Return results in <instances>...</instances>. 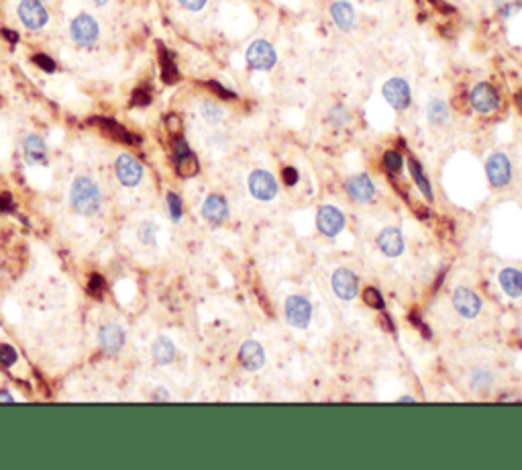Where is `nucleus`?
Wrapping results in <instances>:
<instances>
[{
    "mask_svg": "<svg viewBox=\"0 0 522 470\" xmlns=\"http://www.w3.org/2000/svg\"><path fill=\"white\" fill-rule=\"evenodd\" d=\"M100 201H103L100 189L92 178H88V176L76 178V182L72 186V205L78 213L94 215L100 209Z\"/></svg>",
    "mask_w": 522,
    "mask_h": 470,
    "instance_id": "obj_1",
    "label": "nucleus"
},
{
    "mask_svg": "<svg viewBox=\"0 0 522 470\" xmlns=\"http://www.w3.org/2000/svg\"><path fill=\"white\" fill-rule=\"evenodd\" d=\"M278 62V56H275V49H273L272 43L263 42V39H257L249 45L247 49V64L253 70H272Z\"/></svg>",
    "mask_w": 522,
    "mask_h": 470,
    "instance_id": "obj_2",
    "label": "nucleus"
},
{
    "mask_svg": "<svg viewBox=\"0 0 522 470\" xmlns=\"http://www.w3.org/2000/svg\"><path fill=\"white\" fill-rule=\"evenodd\" d=\"M98 33H100L98 23L94 21L90 15H80L72 23V37L78 45H84V47L94 45L98 39Z\"/></svg>",
    "mask_w": 522,
    "mask_h": 470,
    "instance_id": "obj_3",
    "label": "nucleus"
},
{
    "mask_svg": "<svg viewBox=\"0 0 522 470\" xmlns=\"http://www.w3.org/2000/svg\"><path fill=\"white\" fill-rule=\"evenodd\" d=\"M249 191L259 201H272L278 194V182L270 172L255 170L249 176Z\"/></svg>",
    "mask_w": 522,
    "mask_h": 470,
    "instance_id": "obj_4",
    "label": "nucleus"
},
{
    "mask_svg": "<svg viewBox=\"0 0 522 470\" xmlns=\"http://www.w3.org/2000/svg\"><path fill=\"white\" fill-rule=\"evenodd\" d=\"M284 313H286V321L294 325V327H306L311 315H313V307L311 303L304 299V297H290L286 300V307H284Z\"/></svg>",
    "mask_w": 522,
    "mask_h": 470,
    "instance_id": "obj_5",
    "label": "nucleus"
},
{
    "mask_svg": "<svg viewBox=\"0 0 522 470\" xmlns=\"http://www.w3.org/2000/svg\"><path fill=\"white\" fill-rule=\"evenodd\" d=\"M485 170H488V178H490L492 186H496V189H502L510 182L512 168H510V160L504 153H494L488 160Z\"/></svg>",
    "mask_w": 522,
    "mask_h": 470,
    "instance_id": "obj_6",
    "label": "nucleus"
},
{
    "mask_svg": "<svg viewBox=\"0 0 522 470\" xmlns=\"http://www.w3.org/2000/svg\"><path fill=\"white\" fill-rule=\"evenodd\" d=\"M19 19L27 29H41L47 23V11L39 0H22L19 4Z\"/></svg>",
    "mask_w": 522,
    "mask_h": 470,
    "instance_id": "obj_7",
    "label": "nucleus"
},
{
    "mask_svg": "<svg viewBox=\"0 0 522 470\" xmlns=\"http://www.w3.org/2000/svg\"><path fill=\"white\" fill-rule=\"evenodd\" d=\"M384 99L398 110H404L410 105V86L402 78H392L384 84Z\"/></svg>",
    "mask_w": 522,
    "mask_h": 470,
    "instance_id": "obj_8",
    "label": "nucleus"
},
{
    "mask_svg": "<svg viewBox=\"0 0 522 470\" xmlns=\"http://www.w3.org/2000/svg\"><path fill=\"white\" fill-rule=\"evenodd\" d=\"M471 105L480 113H492L500 105V94L488 82H481L471 90Z\"/></svg>",
    "mask_w": 522,
    "mask_h": 470,
    "instance_id": "obj_9",
    "label": "nucleus"
},
{
    "mask_svg": "<svg viewBox=\"0 0 522 470\" xmlns=\"http://www.w3.org/2000/svg\"><path fill=\"white\" fill-rule=\"evenodd\" d=\"M316 225L327 237H334V235L341 234V229L345 227V217L337 207L327 205L316 215Z\"/></svg>",
    "mask_w": 522,
    "mask_h": 470,
    "instance_id": "obj_10",
    "label": "nucleus"
},
{
    "mask_svg": "<svg viewBox=\"0 0 522 470\" xmlns=\"http://www.w3.org/2000/svg\"><path fill=\"white\" fill-rule=\"evenodd\" d=\"M115 170H117L119 180H121L125 186H135V184H139V180H141V176H143L141 164H139L133 155H126V153L119 155Z\"/></svg>",
    "mask_w": 522,
    "mask_h": 470,
    "instance_id": "obj_11",
    "label": "nucleus"
},
{
    "mask_svg": "<svg viewBox=\"0 0 522 470\" xmlns=\"http://www.w3.org/2000/svg\"><path fill=\"white\" fill-rule=\"evenodd\" d=\"M333 291L337 297L343 300H351L357 297V277L347 270V268H339L333 274Z\"/></svg>",
    "mask_w": 522,
    "mask_h": 470,
    "instance_id": "obj_12",
    "label": "nucleus"
},
{
    "mask_svg": "<svg viewBox=\"0 0 522 470\" xmlns=\"http://www.w3.org/2000/svg\"><path fill=\"white\" fill-rule=\"evenodd\" d=\"M453 305H455L457 313L463 315V317H467V319L476 317L481 311L480 297L469 288H457L455 295H453Z\"/></svg>",
    "mask_w": 522,
    "mask_h": 470,
    "instance_id": "obj_13",
    "label": "nucleus"
},
{
    "mask_svg": "<svg viewBox=\"0 0 522 470\" xmlns=\"http://www.w3.org/2000/svg\"><path fill=\"white\" fill-rule=\"evenodd\" d=\"M331 17H333L334 25H337L341 31H351V29L355 27L357 13L355 8H353V4L347 2V0L333 2V6H331Z\"/></svg>",
    "mask_w": 522,
    "mask_h": 470,
    "instance_id": "obj_14",
    "label": "nucleus"
},
{
    "mask_svg": "<svg viewBox=\"0 0 522 470\" xmlns=\"http://www.w3.org/2000/svg\"><path fill=\"white\" fill-rule=\"evenodd\" d=\"M347 193L359 203H367V201L374 198L376 189H374V182L365 174H357V176H351L347 180Z\"/></svg>",
    "mask_w": 522,
    "mask_h": 470,
    "instance_id": "obj_15",
    "label": "nucleus"
},
{
    "mask_svg": "<svg viewBox=\"0 0 522 470\" xmlns=\"http://www.w3.org/2000/svg\"><path fill=\"white\" fill-rule=\"evenodd\" d=\"M377 246L379 250L390 258L400 256L404 252V239H402V234L394 229V227H388L384 229L381 234L377 235Z\"/></svg>",
    "mask_w": 522,
    "mask_h": 470,
    "instance_id": "obj_16",
    "label": "nucleus"
},
{
    "mask_svg": "<svg viewBox=\"0 0 522 470\" xmlns=\"http://www.w3.org/2000/svg\"><path fill=\"white\" fill-rule=\"evenodd\" d=\"M202 215H204V219H207L209 223L218 225V223H223V221L227 219V215H229V205H227V201H225L223 196L212 194V196H209V198L204 201Z\"/></svg>",
    "mask_w": 522,
    "mask_h": 470,
    "instance_id": "obj_17",
    "label": "nucleus"
},
{
    "mask_svg": "<svg viewBox=\"0 0 522 470\" xmlns=\"http://www.w3.org/2000/svg\"><path fill=\"white\" fill-rule=\"evenodd\" d=\"M96 123H98V127L103 129V133L108 135L110 139H115V141H121L125 146H137L139 144V139L131 131H126L123 125H119L112 119H96Z\"/></svg>",
    "mask_w": 522,
    "mask_h": 470,
    "instance_id": "obj_18",
    "label": "nucleus"
},
{
    "mask_svg": "<svg viewBox=\"0 0 522 470\" xmlns=\"http://www.w3.org/2000/svg\"><path fill=\"white\" fill-rule=\"evenodd\" d=\"M98 340H100V345L106 354H117L125 343V334L119 325H106V327H103Z\"/></svg>",
    "mask_w": 522,
    "mask_h": 470,
    "instance_id": "obj_19",
    "label": "nucleus"
},
{
    "mask_svg": "<svg viewBox=\"0 0 522 470\" xmlns=\"http://www.w3.org/2000/svg\"><path fill=\"white\" fill-rule=\"evenodd\" d=\"M241 362L247 370H259L263 362H266V354H263V348L257 342H247L241 348V354H239Z\"/></svg>",
    "mask_w": 522,
    "mask_h": 470,
    "instance_id": "obj_20",
    "label": "nucleus"
},
{
    "mask_svg": "<svg viewBox=\"0 0 522 470\" xmlns=\"http://www.w3.org/2000/svg\"><path fill=\"white\" fill-rule=\"evenodd\" d=\"M502 288L506 291L508 297H522V272L516 268H506L500 274Z\"/></svg>",
    "mask_w": 522,
    "mask_h": 470,
    "instance_id": "obj_21",
    "label": "nucleus"
},
{
    "mask_svg": "<svg viewBox=\"0 0 522 470\" xmlns=\"http://www.w3.org/2000/svg\"><path fill=\"white\" fill-rule=\"evenodd\" d=\"M25 155H27L29 164H45L47 162V148H45L41 137L29 135L25 139Z\"/></svg>",
    "mask_w": 522,
    "mask_h": 470,
    "instance_id": "obj_22",
    "label": "nucleus"
},
{
    "mask_svg": "<svg viewBox=\"0 0 522 470\" xmlns=\"http://www.w3.org/2000/svg\"><path fill=\"white\" fill-rule=\"evenodd\" d=\"M159 65H162V78L166 84H176L178 78H180V72H178V65L174 62L171 53L167 51L164 45H159Z\"/></svg>",
    "mask_w": 522,
    "mask_h": 470,
    "instance_id": "obj_23",
    "label": "nucleus"
},
{
    "mask_svg": "<svg viewBox=\"0 0 522 470\" xmlns=\"http://www.w3.org/2000/svg\"><path fill=\"white\" fill-rule=\"evenodd\" d=\"M178 160V174L182 176V178H192V176H196L198 170H200V164H198V158L188 151V153H184V155H180V158H176Z\"/></svg>",
    "mask_w": 522,
    "mask_h": 470,
    "instance_id": "obj_24",
    "label": "nucleus"
},
{
    "mask_svg": "<svg viewBox=\"0 0 522 470\" xmlns=\"http://www.w3.org/2000/svg\"><path fill=\"white\" fill-rule=\"evenodd\" d=\"M174 354H176L174 343L169 342L167 338H159L153 345V358H155L157 364H169L174 360Z\"/></svg>",
    "mask_w": 522,
    "mask_h": 470,
    "instance_id": "obj_25",
    "label": "nucleus"
},
{
    "mask_svg": "<svg viewBox=\"0 0 522 470\" xmlns=\"http://www.w3.org/2000/svg\"><path fill=\"white\" fill-rule=\"evenodd\" d=\"M447 119H449V108H447V105L441 99H433L429 103V121L433 125H443Z\"/></svg>",
    "mask_w": 522,
    "mask_h": 470,
    "instance_id": "obj_26",
    "label": "nucleus"
},
{
    "mask_svg": "<svg viewBox=\"0 0 522 470\" xmlns=\"http://www.w3.org/2000/svg\"><path fill=\"white\" fill-rule=\"evenodd\" d=\"M410 172H412V178H415L417 186L420 189V193L431 201V198H433V189H431V184H429V180H426V176H424V172H422V166L418 164L415 158L410 160Z\"/></svg>",
    "mask_w": 522,
    "mask_h": 470,
    "instance_id": "obj_27",
    "label": "nucleus"
},
{
    "mask_svg": "<svg viewBox=\"0 0 522 470\" xmlns=\"http://www.w3.org/2000/svg\"><path fill=\"white\" fill-rule=\"evenodd\" d=\"M88 295L94 297V299H103L105 295V278L100 274H92L90 282H88Z\"/></svg>",
    "mask_w": 522,
    "mask_h": 470,
    "instance_id": "obj_28",
    "label": "nucleus"
},
{
    "mask_svg": "<svg viewBox=\"0 0 522 470\" xmlns=\"http://www.w3.org/2000/svg\"><path fill=\"white\" fill-rule=\"evenodd\" d=\"M521 0H496V8H498L502 17H512L514 13L521 11Z\"/></svg>",
    "mask_w": 522,
    "mask_h": 470,
    "instance_id": "obj_29",
    "label": "nucleus"
},
{
    "mask_svg": "<svg viewBox=\"0 0 522 470\" xmlns=\"http://www.w3.org/2000/svg\"><path fill=\"white\" fill-rule=\"evenodd\" d=\"M149 103H151V88H149V86H139V88L133 92L131 105H133V107H147Z\"/></svg>",
    "mask_w": 522,
    "mask_h": 470,
    "instance_id": "obj_30",
    "label": "nucleus"
},
{
    "mask_svg": "<svg viewBox=\"0 0 522 470\" xmlns=\"http://www.w3.org/2000/svg\"><path fill=\"white\" fill-rule=\"evenodd\" d=\"M363 303L367 307H374V309H384V297H381V293L377 288H374V286H370V288L363 291Z\"/></svg>",
    "mask_w": 522,
    "mask_h": 470,
    "instance_id": "obj_31",
    "label": "nucleus"
},
{
    "mask_svg": "<svg viewBox=\"0 0 522 470\" xmlns=\"http://www.w3.org/2000/svg\"><path fill=\"white\" fill-rule=\"evenodd\" d=\"M384 166L388 168V172L398 174V172L402 170V153H398V151H386L384 153Z\"/></svg>",
    "mask_w": 522,
    "mask_h": 470,
    "instance_id": "obj_32",
    "label": "nucleus"
},
{
    "mask_svg": "<svg viewBox=\"0 0 522 470\" xmlns=\"http://www.w3.org/2000/svg\"><path fill=\"white\" fill-rule=\"evenodd\" d=\"M202 117L209 121V123H218L223 119V108L218 107L216 103H204L202 105Z\"/></svg>",
    "mask_w": 522,
    "mask_h": 470,
    "instance_id": "obj_33",
    "label": "nucleus"
},
{
    "mask_svg": "<svg viewBox=\"0 0 522 470\" xmlns=\"http://www.w3.org/2000/svg\"><path fill=\"white\" fill-rule=\"evenodd\" d=\"M167 207H169V217L174 221H180L182 219V201L176 193L167 194Z\"/></svg>",
    "mask_w": 522,
    "mask_h": 470,
    "instance_id": "obj_34",
    "label": "nucleus"
},
{
    "mask_svg": "<svg viewBox=\"0 0 522 470\" xmlns=\"http://www.w3.org/2000/svg\"><path fill=\"white\" fill-rule=\"evenodd\" d=\"M17 350L11 348V345H0V364L2 366H13L17 362Z\"/></svg>",
    "mask_w": 522,
    "mask_h": 470,
    "instance_id": "obj_35",
    "label": "nucleus"
},
{
    "mask_svg": "<svg viewBox=\"0 0 522 470\" xmlns=\"http://www.w3.org/2000/svg\"><path fill=\"white\" fill-rule=\"evenodd\" d=\"M33 62H35V65H39L43 72H56V62L49 56H45V53H37L33 58Z\"/></svg>",
    "mask_w": 522,
    "mask_h": 470,
    "instance_id": "obj_36",
    "label": "nucleus"
},
{
    "mask_svg": "<svg viewBox=\"0 0 522 470\" xmlns=\"http://www.w3.org/2000/svg\"><path fill=\"white\" fill-rule=\"evenodd\" d=\"M166 125L174 135H180V133H182V119H180L178 115H167Z\"/></svg>",
    "mask_w": 522,
    "mask_h": 470,
    "instance_id": "obj_37",
    "label": "nucleus"
},
{
    "mask_svg": "<svg viewBox=\"0 0 522 470\" xmlns=\"http://www.w3.org/2000/svg\"><path fill=\"white\" fill-rule=\"evenodd\" d=\"M209 88L210 90H214L218 96H223V99H235V94L230 92V90H227L225 86H221L218 82H209Z\"/></svg>",
    "mask_w": 522,
    "mask_h": 470,
    "instance_id": "obj_38",
    "label": "nucleus"
},
{
    "mask_svg": "<svg viewBox=\"0 0 522 470\" xmlns=\"http://www.w3.org/2000/svg\"><path fill=\"white\" fill-rule=\"evenodd\" d=\"M282 176H284V182H286L288 186H294V184L298 182V170H296V168H284Z\"/></svg>",
    "mask_w": 522,
    "mask_h": 470,
    "instance_id": "obj_39",
    "label": "nucleus"
},
{
    "mask_svg": "<svg viewBox=\"0 0 522 470\" xmlns=\"http://www.w3.org/2000/svg\"><path fill=\"white\" fill-rule=\"evenodd\" d=\"M180 4H182L186 11H194V13H196V11H200V8L207 4V0H180Z\"/></svg>",
    "mask_w": 522,
    "mask_h": 470,
    "instance_id": "obj_40",
    "label": "nucleus"
},
{
    "mask_svg": "<svg viewBox=\"0 0 522 470\" xmlns=\"http://www.w3.org/2000/svg\"><path fill=\"white\" fill-rule=\"evenodd\" d=\"M190 148L188 144L182 139V137H178L176 141H174V153H176V158H180V155H184V153H188Z\"/></svg>",
    "mask_w": 522,
    "mask_h": 470,
    "instance_id": "obj_41",
    "label": "nucleus"
},
{
    "mask_svg": "<svg viewBox=\"0 0 522 470\" xmlns=\"http://www.w3.org/2000/svg\"><path fill=\"white\" fill-rule=\"evenodd\" d=\"M11 209V196L8 194H0V213Z\"/></svg>",
    "mask_w": 522,
    "mask_h": 470,
    "instance_id": "obj_42",
    "label": "nucleus"
},
{
    "mask_svg": "<svg viewBox=\"0 0 522 470\" xmlns=\"http://www.w3.org/2000/svg\"><path fill=\"white\" fill-rule=\"evenodd\" d=\"M2 35H4L11 43L19 42V33H15V31H11V29H2Z\"/></svg>",
    "mask_w": 522,
    "mask_h": 470,
    "instance_id": "obj_43",
    "label": "nucleus"
},
{
    "mask_svg": "<svg viewBox=\"0 0 522 470\" xmlns=\"http://www.w3.org/2000/svg\"><path fill=\"white\" fill-rule=\"evenodd\" d=\"M0 401H13V397L8 393H0Z\"/></svg>",
    "mask_w": 522,
    "mask_h": 470,
    "instance_id": "obj_44",
    "label": "nucleus"
},
{
    "mask_svg": "<svg viewBox=\"0 0 522 470\" xmlns=\"http://www.w3.org/2000/svg\"><path fill=\"white\" fill-rule=\"evenodd\" d=\"M516 105H518V107L522 108V90H521V92H518V94H516Z\"/></svg>",
    "mask_w": 522,
    "mask_h": 470,
    "instance_id": "obj_45",
    "label": "nucleus"
},
{
    "mask_svg": "<svg viewBox=\"0 0 522 470\" xmlns=\"http://www.w3.org/2000/svg\"><path fill=\"white\" fill-rule=\"evenodd\" d=\"M106 2H108V0H94V4H98V6H103Z\"/></svg>",
    "mask_w": 522,
    "mask_h": 470,
    "instance_id": "obj_46",
    "label": "nucleus"
}]
</instances>
